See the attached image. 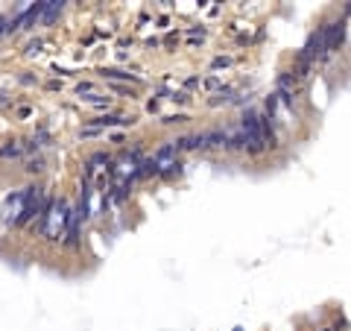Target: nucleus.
Masks as SVG:
<instances>
[{
    "label": "nucleus",
    "mask_w": 351,
    "mask_h": 331,
    "mask_svg": "<svg viewBox=\"0 0 351 331\" xmlns=\"http://www.w3.org/2000/svg\"><path fill=\"white\" fill-rule=\"evenodd\" d=\"M322 38H325V50L340 47L343 38H346V21H337V23H331V26H322Z\"/></svg>",
    "instance_id": "obj_1"
},
{
    "label": "nucleus",
    "mask_w": 351,
    "mask_h": 331,
    "mask_svg": "<svg viewBox=\"0 0 351 331\" xmlns=\"http://www.w3.org/2000/svg\"><path fill=\"white\" fill-rule=\"evenodd\" d=\"M41 217L47 220V223H44V232H47V235H59V229H62V223L67 220V214H64V202H59V205H53V211H50V214L44 211Z\"/></svg>",
    "instance_id": "obj_2"
},
{
    "label": "nucleus",
    "mask_w": 351,
    "mask_h": 331,
    "mask_svg": "<svg viewBox=\"0 0 351 331\" xmlns=\"http://www.w3.org/2000/svg\"><path fill=\"white\" fill-rule=\"evenodd\" d=\"M173 158H176V147L167 144V147H161V150L152 155V164H155V170H158V167L167 170V167H173Z\"/></svg>",
    "instance_id": "obj_3"
},
{
    "label": "nucleus",
    "mask_w": 351,
    "mask_h": 331,
    "mask_svg": "<svg viewBox=\"0 0 351 331\" xmlns=\"http://www.w3.org/2000/svg\"><path fill=\"white\" fill-rule=\"evenodd\" d=\"M94 126L91 129H100V126H126V123H132V117H120V114H103V117H97V120H91Z\"/></svg>",
    "instance_id": "obj_4"
},
{
    "label": "nucleus",
    "mask_w": 351,
    "mask_h": 331,
    "mask_svg": "<svg viewBox=\"0 0 351 331\" xmlns=\"http://www.w3.org/2000/svg\"><path fill=\"white\" fill-rule=\"evenodd\" d=\"M21 153H23V147H21V144H9V147H3V150H0V155H3V158H15V155H21Z\"/></svg>",
    "instance_id": "obj_5"
},
{
    "label": "nucleus",
    "mask_w": 351,
    "mask_h": 331,
    "mask_svg": "<svg viewBox=\"0 0 351 331\" xmlns=\"http://www.w3.org/2000/svg\"><path fill=\"white\" fill-rule=\"evenodd\" d=\"M85 100H88L91 106H108V103H111L108 97H100V94H91V97H85Z\"/></svg>",
    "instance_id": "obj_6"
},
{
    "label": "nucleus",
    "mask_w": 351,
    "mask_h": 331,
    "mask_svg": "<svg viewBox=\"0 0 351 331\" xmlns=\"http://www.w3.org/2000/svg\"><path fill=\"white\" fill-rule=\"evenodd\" d=\"M105 76H111V79H132V76L123 73V70H105Z\"/></svg>",
    "instance_id": "obj_7"
},
{
    "label": "nucleus",
    "mask_w": 351,
    "mask_h": 331,
    "mask_svg": "<svg viewBox=\"0 0 351 331\" xmlns=\"http://www.w3.org/2000/svg\"><path fill=\"white\" fill-rule=\"evenodd\" d=\"M325 331H331V329H325Z\"/></svg>",
    "instance_id": "obj_8"
}]
</instances>
